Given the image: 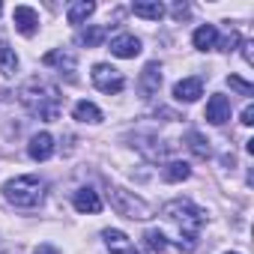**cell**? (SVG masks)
I'll return each mask as SVG.
<instances>
[{"mask_svg":"<svg viewBox=\"0 0 254 254\" xmlns=\"http://www.w3.org/2000/svg\"><path fill=\"white\" fill-rule=\"evenodd\" d=\"M102 239H105V245H108L111 254H138L135 242L126 236L123 230H117V227H108V230L102 233Z\"/></svg>","mask_w":254,"mask_h":254,"instance_id":"9","label":"cell"},{"mask_svg":"<svg viewBox=\"0 0 254 254\" xmlns=\"http://www.w3.org/2000/svg\"><path fill=\"white\" fill-rule=\"evenodd\" d=\"M132 12L138 18H150V21H159L165 15V6L159 3V0H138V3H132Z\"/></svg>","mask_w":254,"mask_h":254,"instance_id":"17","label":"cell"},{"mask_svg":"<svg viewBox=\"0 0 254 254\" xmlns=\"http://www.w3.org/2000/svg\"><path fill=\"white\" fill-rule=\"evenodd\" d=\"M72 117L78 120V123H102V111H99V105H93V102H78L75 108H72Z\"/></svg>","mask_w":254,"mask_h":254,"instance_id":"18","label":"cell"},{"mask_svg":"<svg viewBox=\"0 0 254 254\" xmlns=\"http://www.w3.org/2000/svg\"><path fill=\"white\" fill-rule=\"evenodd\" d=\"M203 96V81L200 78H183L174 84V99L177 102H197Z\"/></svg>","mask_w":254,"mask_h":254,"instance_id":"11","label":"cell"},{"mask_svg":"<svg viewBox=\"0 0 254 254\" xmlns=\"http://www.w3.org/2000/svg\"><path fill=\"white\" fill-rule=\"evenodd\" d=\"M206 120L212 123V126H221V123H227L230 120V99L227 96H212L209 102H206Z\"/></svg>","mask_w":254,"mask_h":254,"instance_id":"13","label":"cell"},{"mask_svg":"<svg viewBox=\"0 0 254 254\" xmlns=\"http://www.w3.org/2000/svg\"><path fill=\"white\" fill-rule=\"evenodd\" d=\"M108 200H111V209H114L117 215L132 218V221H147V218L156 215V209H153L141 194H135V191H129V189H120V186H114V189L108 191Z\"/></svg>","mask_w":254,"mask_h":254,"instance_id":"4","label":"cell"},{"mask_svg":"<svg viewBox=\"0 0 254 254\" xmlns=\"http://www.w3.org/2000/svg\"><path fill=\"white\" fill-rule=\"evenodd\" d=\"M72 203H75L78 212H99L102 209V197L93 189H78L75 197H72Z\"/></svg>","mask_w":254,"mask_h":254,"instance_id":"14","label":"cell"},{"mask_svg":"<svg viewBox=\"0 0 254 254\" xmlns=\"http://www.w3.org/2000/svg\"><path fill=\"white\" fill-rule=\"evenodd\" d=\"M242 123H245V126L254 123V105H245V111H242Z\"/></svg>","mask_w":254,"mask_h":254,"instance_id":"25","label":"cell"},{"mask_svg":"<svg viewBox=\"0 0 254 254\" xmlns=\"http://www.w3.org/2000/svg\"><path fill=\"white\" fill-rule=\"evenodd\" d=\"M186 144H189V150H191L197 159H209V156H212V147H209V141H206L200 132H189V135H186Z\"/></svg>","mask_w":254,"mask_h":254,"instance_id":"21","label":"cell"},{"mask_svg":"<svg viewBox=\"0 0 254 254\" xmlns=\"http://www.w3.org/2000/svg\"><path fill=\"white\" fill-rule=\"evenodd\" d=\"M191 177V168L186 165V162H168L165 168H162V180L165 183H183V180H189Z\"/></svg>","mask_w":254,"mask_h":254,"instance_id":"20","label":"cell"},{"mask_svg":"<svg viewBox=\"0 0 254 254\" xmlns=\"http://www.w3.org/2000/svg\"><path fill=\"white\" fill-rule=\"evenodd\" d=\"M12 21H15V30H18L21 36H33V33L39 30V12L30 9V6H15Z\"/></svg>","mask_w":254,"mask_h":254,"instance_id":"10","label":"cell"},{"mask_svg":"<svg viewBox=\"0 0 254 254\" xmlns=\"http://www.w3.org/2000/svg\"><path fill=\"white\" fill-rule=\"evenodd\" d=\"M90 78H93V87H96V90H102V93H108V96H114V93H120V90L126 87L123 72H120V69H114L111 63H96V66H93V72H90Z\"/></svg>","mask_w":254,"mask_h":254,"instance_id":"5","label":"cell"},{"mask_svg":"<svg viewBox=\"0 0 254 254\" xmlns=\"http://www.w3.org/2000/svg\"><path fill=\"white\" fill-rule=\"evenodd\" d=\"M36 254H57V251H54V248H48V245H42V248H39Z\"/></svg>","mask_w":254,"mask_h":254,"instance_id":"28","label":"cell"},{"mask_svg":"<svg viewBox=\"0 0 254 254\" xmlns=\"http://www.w3.org/2000/svg\"><path fill=\"white\" fill-rule=\"evenodd\" d=\"M162 215H165L168 224L177 227V233H180V248L191 251V248H194V239H197V230H200L203 221H206V212H203L197 203H191V200H186V197H177V200H171V203L162 206Z\"/></svg>","mask_w":254,"mask_h":254,"instance_id":"1","label":"cell"},{"mask_svg":"<svg viewBox=\"0 0 254 254\" xmlns=\"http://www.w3.org/2000/svg\"><path fill=\"white\" fill-rule=\"evenodd\" d=\"M227 84H230V87H233L236 93H242V96H251V93H254V87H251L248 81H242V78H236V75H230V78H227Z\"/></svg>","mask_w":254,"mask_h":254,"instance_id":"24","label":"cell"},{"mask_svg":"<svg viewBox=\"0 0 254 254\" xmlns=\"http://www.w3.org/2000/svg\"><path fill=\"white\" fill-rule=\"evenodd\" d=\"M159 87H162V66L159 63H147L141 78H138V90H141V99H156L159 96Z\"/></svg>","mask_w":254,"mask_h":254,"instance_id":"6","label":"cell"},{"mask_svg":"<svg viewBox=\"0 0 254 254\" xmlns=\"http://www.w3.org/2000/svg\"><path fill=\"white\" fill-rule=\"evenodd\" d=\"M78 45H84V48H96V45H102L105 42V27H87V30H81L78 33V39H75Z\"/></svg>","mask_w":254,"mask_h":254,"instance_id":"22","label":"cell"},{"mask_svg":"<svg viewBox=\"0 0 254 254\" xmlns=\"http://www.w3.org/2000/svg\"><path fill=\"white\" fill-rule=\"evenodd\" d=\"M27 153H30L33 162H45V159H51V156H54V138H51L48 132L33 135L30 144H27Z\"/></svg>","mask_w":254,"mask_h":254,"instance_id":"12","label":"cell"},{"mask_svg":"<svg viewBox=\"0 0 254 254\" xmlns=\"http://www.w3.org/2000/svg\"><path fill=\"white\" fill-rule=\"evenodd\" d=\"M191 42H194L197 51H212V48H218V30H215L212 24H203V27L194 30Z\"/></svg>","mask_w":254,"mask_h":254,"instance_id":"15","label":"cell"},{"mask_svg":"<svg viewBox=\"0 0 254 254\" xmlns=\"http://www.w3.org/2000/svg\"><path fill=\"white\" fill-rule=\"evenodd\" d=\"M111 54L120 57V60H132V57L141 54V39L132 36V33H120V36L111 39Z\"/></svg>","mask_w":254,"mask_h":254,"instance_id":"7","label":"cell"},{"mask_svg":"<svg viewBox=\"0 0 254 254\" xmlns=\"http://www.w3.org/2000/svg\"><path fill=\"white\" fill-rule=\"evenodd\" d=\"M45 66H57L60 72H66V78H75L78 57H75V51H69V48H54V51L45 54Z\"/></svg>","mask_w":254,"mask_h":254,"instance_id":"8","label":"cell"},{"mask_svg":"<svg viewBox=\"0 0 254 254\" xmlns=\"http://www.w3.org/2000/svg\"><path fill=\"white\" fill-rule=\"evenodd\" d=\"M251 42H242V57H245V63H254V54H251Z\"/></svg>","mask_w":254,"mask_h":254,"instance_id":"26","label":"cell"},{"mask_svg":"<svg viewBox=\"0 0 254 254\" xmlns=\"http://www.w3.org/2000/svg\"><path fill=\"white\" fill-rule=\"evenodd\" d=\"M0 254H9V248H6V245H3V242H0Z\"/></svg>","mask_w":254,"mask_h":254,"instance_id":"29","label":"cell"},{"mask_svg":"<svg viewBox=\"0 0 254 254\" xmlns=\"http://www.w3.org/2000/svg\"><path fill=\"white\" fill-rule=\"evenodd\" d=\"M18 99H21V105H24L33 117H39V120H45V123H54V120L60 117V90H57L54 84L42 81V78L27 81V84L21 87Z\"/></svg>","mask_w":254,"mask_h":254,"instance_id":"2","label":"cell"},{"mask_svg":"<svg viewBox=\"0 0 254 254\" xmlns=\"http://www.w3.org/2000/svg\"><path fill=\"white\" fill-rule=\"evenodd\" d=\"M144 242H147V248H150L153 254H162L165 245H168V242H165V233H159V230H147V233H144Z\"/></svg>","mask_w":254,"mask_h":254,"instance_id":"23","label":"cell"},{"mask_svg":"<svg viewBox=\"0 0 254 254\" xmlns=\"http://www.w3.org/2000/svg\"><path fill=\"white\" fill-rule=\"evenodd\" d=\"M174 15H177V18H186V15H189V9H186V6H174Z\"/></svg>","mask_w":254,"mask_h":254,"instance_id":"27","label":"cell"},{"mask_svg":"<svg viewBox=\"0 0 254 254\" xmlns=\"http://www.w3.org/2000/svg\"><path fill=\"white\" fill-rule=\"evenodd\" d=\"M93 12H96V3H90V0H78V3H72L66 9V18H69V24H84Z\"/></svg>","mask_w":254,"mask_h":254,"instance_id":"19","label":"cell"},{"mask_svg":"<svg viewBox=\"0 0 254 254\" xmlns=\"http://www.w3.org/2000/svg\"><path fill=\"white\" fill-rule=\"evenodd\" d=\"M227 254H236V251H227Z\"/></svg>","mask_w":254,"mask_h":254,"instance_id":"30","label":"cell"},{"mask_svg":"<svg viewBox=\"0 0 254 254\" xmlns=\"http://www.w3.org/2000/svg\"><path fill=\"white\" fill-rule=\"evenodd\" d=\"M15 72H18V54H15V48H9V42L0 39V75L12 78Z\"/></svg>","mask_w":254,"mask_h":254,"instance_id":"16","label":"cell"},{"mask_svg":"<svg viewBox=\"0 0 254 254\" xmlns=\"http://www.w3.org/2000/svg\"><path fill=\"white\" fill-rule=\"evenodd\" d=\"M3 197L18 209H33L45 200V183L39 177H12L3 183Z\"/></svg>","mask_w":254,"mask_h":254,"instance_id":"3","label":"cell"}]
</instances>
